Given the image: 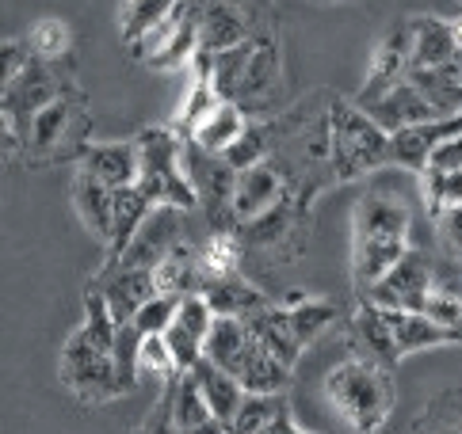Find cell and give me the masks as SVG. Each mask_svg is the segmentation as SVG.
Returning a JSON list of instances; mask_svg holds the SVG:
<instances>
[{
  "label": "cell",
  "instance_id": "obj_1",
  "mask_svg": "<svg viewBox=\"0 0 462 434\" xmlns=\"http://www.w3.org/2000/svg\"><path fill=\"white\" fill-rule=\"evenodd\" d=\"M58 377L88 408L134 393L119 370V324L107 309V297L96 286L85 290V321L69 331V339L61 347Z\"/></svg>",
  "mask_w": 462,
  "mask_h": 434
},
{
  "label": "cell",
  "instance_id": "obj_2",
  "mask_svg": "<svg viewBox=\"0 0 462 434\" xmlns=\"http://www.w3.org/2000/svg\"><path fill=\"white\" fill-rule=\"evenodd\" d=\"M409 206L390 191H367L352 206V282L359 302L409 256Z\"/></svg>",
  "mask_w": 462,
  "mask_h": 434
},
{
  "label": "cell",
  "instance_id": "obj_3",
  "mask_svg": "<svg viewBox=\"0 0 462 434\" xmlns=\"http://www.w3.org/2000/svg\"><path fill=\"white\" fill-rule=\"evenodd\" d=\"M210 73L222 99L237 104L249 119H260L279 104V92H283V42L272 31H256L237 50L214 54Z\"/></svg>",
  "mask_w": 462,
  "mask_h": 434
},
{
  "label": "cell",
  "instance_id": "obj_4",
  "mask_svg": "<svg viewBox=\"0 0 462 434\" xmlns=\"http://www.w3.org/2000/svg\"><path fill=\"white\" fill-rule=\"evenodd\" d=\"M325 400L352 434H378L398 408V389L383 362L352 350L325 374Z\"/></svg>",
  "mask_w": 462,
  "mask_h": 434
},
{
  "label": "cell",
  "instance_id": "obj_5",
  "mask_svg": "<svg viewBox=\"0 0 462 434\" xmlns=\"http://www.w3.org/2000/svg\"><path fill=\"white\" fill-rule=\"evenodd\" d=\"M328 126H333V179L356 183L378 172L383 164H393V133L378 126L356 99L328 104Z\"/></svg>",
  "mask_w": 462,
  "mask_h": 434
},
{
  "label": "cell",
  "instance_id": "obj_6",
  "mask_svg": "<svg viewBox=\"0 0 462 434\" xmlns=\"http://www.w3.org/2000/svg\"><path fill=\"white\" fill-rule=\"evenodd\" d=\"M138 157H142V176L138 191L150 198L153 206H172V210H195L199 198L184 172V138L172 126H145L138 133Z\"/></svg>",
  "mask_w": 462,
  "mask_h": 434
},
{
  "label": "cell",
  "instance_id": "obj_7",
  "mask_svg": "<svg viewBox=\"0 0 462 434\" xmlns=\"http://www.w3.org/2000/svg\"><path fill=\"white\" fill-rule=\"evenodd\" d=\"M88 130H92V119L85 111V95L73 85H65L54 104H46L35 114V122L27 130V141H23V157L27 164H51L58 157L80 160V153L92 145Z\"/></svg>",
  "mask_w": 462,
  "mask_h": 434
},
{
  "label": "cell",
  "instance_id": "obj_8",
  "mask_svg": "<svg viewBox=\"0 0 462 434\" xmlns=\"http://www.w3.org/2000/svg\"><path fill=\"white\" fill-rule=\"evenodd\" d=\"M130 54L145 61L150 69H164V73L191 65L195 54H199V12H195V0H180Z\"/></svg>",
  "mask_w": 462,
  "mask_h": 434
},
{
  "label": "cell",
  "instance_id": "obj_9",
  "mask_svg": "<svg viewBox=\"0 0 462 434\" xmlns=\"http://www.w3.org/2000/svg\"><path fill=\"white\" fill-rule=\"evenodd\" d=\"M412 73V31H409V20H398L386 27V35L378 39L374 54H371V69H367V80L363 88L356 92V104L367 111L374 107L383 95H390L398 85H405Z\"/></svg>",
  "mask_w": 462,
  "mask_h": 434
},
{
  "label": "cell",
  "instance_id": "obj_10",
  "mask_svg": "<svg viewBox=\"0 0 462 434\" xmlns=\"http://www.w3.org/2000/svg\"><path fill=\"white\" fill-rule=\"evenodd\" d=\"M432 286H436L432 256L409 248V256L393 267V271L378 278L363 302L383 305V309H402V312H424V302H428V294H432Z\"/></svg>",
  "mask_w": 462,
  "mask_h": 434
},
{
  "label": "cell",
  "instance_id": "obj_11",
  "mask_svg": "<svg viewBox=\"0 0 462 434\" xmlns=\"http://www.w3.org/2000/svg\"><path fill=\"white\" fill-rule=\"evenodd\" d=\"M294 187L287 183V176L279 172V164L263 160L256 168H245L237 172V183H234V198H229V217H234V229H245L268 217L275 206L287 203V194Z\"/></svg>",
  "mask_w": 462,
  "mask_h": 434
},
{
  "label": "cell",
  "instance_id": "obj_12",
  "mask_svg": "<svg viewBox=\"0 0 462 434\" xmlns=\"http://www.w3.org/2000/svg\"><path fill=\"white\" fill-rule=\"evenodd\" d=\"M88 286H96L107 297V309L115 316V324H134L142 305L153 302V297L161 294L153 271H145V267H126V263H104L100 275L88 278Z\"/></svg>",
  "mask_w": 462,
  "mask_h": 434
},
{
  "label": "cell",
  "instance_id": "obj_13",
  "mask_svg": "<svg viewBox=\"0 0 462 434\" xmlns=\"http://www.w3.org/2000/svg\"><path fill=\"white\" fill-rule=\"evenodd\" d=\"M214 321H218V316H214V309L203 294H188L184 302H180L172 328L164 331V343H169L180 374H191L195 366L207 358V339L214 331Z\"/></svg>",
  "mask_w": 462,
  "mask_h": 434
},
{
  "label": "cell",
  "instance_id": "obj_14",
  "mask_svg": "<svg viewBox=\"0 0 462 434\" xmlns=\"http://www.w3.org/2000/svg\"><path fill=\"white\" fill-rule=\"evenodd\" d=\"M195 12H199V54H226L256 35L249 12L234 0H199Z\"/></svg>",
  "mask_w": 462,
  "mask_h": 434
},
{
  "label": "cell",
  "instance_id": "obj_15",
  "mask_svg": "<svg viewBox=\"0 0 462 434\" xmlns=\"http://www.w3.org/2000/svg\"><path fill=\"white\" fill-rule=\"evenodd\" d=\"M77 168L92 172L100 183H107L111 191L138 187V176H142L138 141H92L85 153H80Z\"/></svg>",
  "mask_w": 462,
  "mask_h": 434
},
{
  "label": "cell",
  "instance_id": "obj_16",
  "mask_svg": "<svg viewBox=\"0 0 462 434\" xmlns=\"http://www.w3.org/2000/svg\"><path fill=\"white\" fill-rule=\"evenodd\" d=\"M73 210L80 217V225L107 248L115 232V191L107 183H100L85 168H77L73 172Z\"/></svg>",
  "mask_w": 462,
  "mask_h": 434
},
{
  "label": "cell",
  "instance_id": "obj_17",
  "mask_svg": "<svg viewBox=\"0 0 462 434\" xmlns=\"http://www.w3.org/2000/svg\"><path fill=\"white\" fill-rule=\"evenodd\" d=\"M367 114H371L378 126H386L390 133L439 122V111L432 107V99H428L417 85H412V80H405V85H398L390 95H383L374 107H367Z\"/></svg>",
  "mask_w": 462,
  "mask_h": 434
},
{
  "label": "cell",
  "instance_id": "obj_18",
  "mask_svg": "<svg viewBox=\"0 0 462 434\" xmlns=\"http://www.w3.org/2000/svg\"><path fill=\"white\" fill-rule=\"evenodd\" d=\"M218 104H222V95H218V88H214L210 54H195V61H191V88H188L184 104H180V111H176L172 130H176L184 141H191L195 130H199V126L210 119Z\"/></svg>",
  "mask_w": 462,
  "mask_h": 434
},
{
  "label": "cell",
  "instance_id": "obj_19",
  "mask_svg": "<svg viewBox=\"0 0 462 434\" xmlns=\"http://www.w3.org/2000/svg\"><path fill=\"white\" fill-rule=\"evenodd\" d=\"M409 31H412V69H448L451 58L458 54L451 20L439 15H409Z\"/></svg>",
  "mask_w": 462,
  "mask_h": 434
},
{
  "label": "cell",
  "instance_id": "obj_20",
  "mask_svg": "<svg viewBox=\"0 0 462 434\" xmlns=\"http://www.w3.org/2000/svg\"><path fill=\"white\" fill-rule=\"evenodd\" d=\"M245 328H249V336L263 350H268V355H275L279 362L294 370V362H299V355H302V343H299V336H294V328L287 321V309L283 305L272 302V305H263L260 312L245 316Z\"/></svg>",
  "mask_w": 462,
  "mask_h": 434
},
{
  "label": "cell",
  "instance_id": "obj_21",
  "mask_svg": "<svg viewBox=\"0 0 462 434\" xmlns=\"http://www.w3.org/2000/svg\"><path fill=\"white\" fill-rule=\"evenodd\" d=\"M378 309H383V305H378ZM386 321L393 328V339H398V355L402 358L417 355V350H428V347H448V343L462 339L458 328H443V324H436L432 316H424V312L386 309Z\"/></svg>",
  "mask_w": 462,
  "mask_h": 434
},
{
  "label": "cell",
  "instance_id": "obj_22",
  "mask_svg": "<svg viewBox=\"0 0 462 434\" xmlns=\"http://www.w3.org/2000/svg\"><path fill=\"white\" fill-rule=\"evenodd\" d=\"M245 256L249 244L237 229H210V237L199 244V271H203V290L210 282L222 278H237L245 271Z\"/></svg>",
  "mask_w": 462,
  "mask_h": 434
},
{
  "label": "cell",
  "instance_id": "obj_23",
  "mask_svg": "<svg viewBox=\"0 0 462 434\" xmlns=\"http://www.w3.org/2000/svg\"><path fill=\"white\" fill-rule=\"evenodd\" d=\"M352 336H356V350L371 355L374 362H383L386 370H393V366L402 362L398 339H393V328L386 321V309L359 302V309L352 312Z\"/></svg>",
  "mask_w": 462,
  "mask_h": 434
},
{
  "label": "cell",
  "instance_id": "obj_24",
  "mask_svg": "<svg viewBox=\"0 0 462 434\" xmlns=\"http://www.w3.org/2000/svg\"><path fill=\"white\" fill-rule=\"evenodd\" d=\"M191 377L199 381V389H203V396H207V404H210V411H214V420L218 423H226V427H234V420H237V411H241V404H245V385L234 377V374H226V370H218L214 362H199L191 370Z\"/></svg>",
  "mask_w": 462,
  "mask_h": 434
},
{
  "label": "cell",
  "instance_id": "obj_25",
  "mask_svg": "<svg viewBox=\"0 0 462 434\" xmlns=\"http://www.w3.org/2000/svg\"><path fill=\"white\" fill-rule=\"evenodd\" d=\"M203 297L210 302L214 316H229V321H245V316H253V312H260L263 305L275 302V297H268L260 286H253V282L245 278V275L210 282V286L203 290Z\"/></svg>",
  "mask_w": 462,
  "mask_h": 434
},
{
  "label": "cell",
  "instance_id": "obj_26",
  "mask_svg": "<svg viewBox=\"0 0 462 434\" xmlns=\"http://www.w3.org/2000/svg\"><path fill=\"white\" fill-rule=\"evenodd\" d=\"M153 210L157 206L138 187L115 191V232H111V244H107V259H123V252L134 244V237L142 232V225L150 222Z\"/></svg>",
  "mask_w": 462,
  "mask_h": 434
},
{
  "label": "cell",
  "instance_id": "obj_27",
  "mask_svg": "<svg viewBox=\"0 0 462 434\" xmlns=\"http://www.w3.org/2000/svg\"><path fill=\"white\" fill-rule=\"evenodd\" d=\"M253 336H249V328H245V321H229V316H218L214 321V331H210V339H207V362H214L218 370L226 374H241V366L245 358H249V350H253Z\"/></svg>",
  "mask_w": 462,
  "mask_h": 434
},
{
  "label": "cell",
  "instance_id": "obj_28",
  "mask_svg": "<svg viewBox=\"0 0 462 434\" xmlns=\"http://www.w3.org/2000/svg\"><path fill=\"white\" fill-rule=\"evenodd\" d=\"M287 309V321L294 328V336H299L302 347H310L313 339H321L328 328L337 324V305L333 302H321V297H310V294H287L283 302Z\"/></svg>",
  "mask_w": 462,
  "mask_h": 434
},
{
  "label": "cell",
  "instance_id": "obj_29",
  "mask_svg": "<svg viewBox=\"0 0 462 434\" xmlns=\"http://www.w3.org/2000/svg\"><path fill=\"white\" fill-rule=\"evenodd\" d=\"M23 46H27V54L35 61H42V65H51L54 69V65L73 58V27L65 20H58V15H42V20H35L27 27Z\"/></svg>",
  "mask_w": 462,
  "mask_h": 434
},
{
  "label": "cell",
  "instance_id": "obj_30",
  "mask_svg": "<svg viewBox=\"0 0 462 434\" xmlns=\"http://www.w3.org/2000/svg\"><path fill=\"white\" fill-rule=\"evenodd\" d=\"M249 114H245L237 104H229V99H222V104L218 107H214V114H210V119L199 126V130H195V145H199V149H207V153H214V157H226L229 153V145H234L237 138H241V133L245 130H249Z\"/></svg>",
  "mask_w": 462,
  "mask_h": 434
},
{
  "label": "cell",
  "instance_id": "obj_31",
  "mask_svg": "<svg viewBox=\"0 0 462 434\" xmlns=\"http://www.w3.org/2000/svg\"><path fill=\"white\" fill-rule=\"evenodd\" d=\"M237 381L245 385V393H268V396H275V393L291 389V366H283L275 355H268L260 343H253V350H249V358H245Z\"/></svg>",
  "mask_w": 462,
  "mask_h": 434
},
{
  "label": "cell",
  "instance_id": "obj_32",
  "mask_svg": "<svg viewBox=\"0 0 462 434\" xmlns=\"http://www.w3.org/2000/svg\"><path fill=\"white\" fill-rule=\"evenodd\" d=\"M210 420H214V411L207 404L199 381H195L191 374H180L172 381V423H176V434L195 430V427H203Z\"/></svg>",
  "mask_w": 462,
  "mask_h": 434
},
{
  "label": "cell",
  "instance_id": "obj_33",
  "mask_svg": "<svg viewBox=\"0 0 462 434\" xmlns=\"http://www.w3.org/2000/svg\"><path fill=\"white\" fill-rule=\"evenodd\" d=\"M176 5H180V0H123V12H119V35H123V42L134 50Z\"/></svg>",
  "mask_w": 462,
  "mask_h": 434
},
{
  "label": "cell",
  "instance_id": "obj_34",
  "mask_svg": "<svg viewBox=\"0 0 462 434\" xmlns=\"http://www.w3.org/2000/svg\"><path fill=\"white\" fill-rule=\"evenodd\" d=\"M283 411H291L287 408V393H275V396L249 393L245 396V404H241V411H237L234 427H229V434H260L263 427H272Z\"/></svg>",
  "mask_w": 462,
  "mask_h": 434
},
{
  "label": "cell",
  "instance_id": "obj_35",
  "mask_svg": "<svg viewBox=\"0 0 462 434\" xmlns=\"http://www.w3.org/2000/svg\"><path fill=\"white\" fill-rule=\"evenodd\" d=\"M412 434H462V389L439 393L412 423Z\"/></svg>",
  "mask_w": 462,
  "mask_h": 434
},
{
  "label": "cell",
  "instance_id": "obj_36",
  "mask_svg": "<svg viewBox=\"0 0 462 434\" xmlns=\"http://www.w3.org/2000/svg\"><path fill=\"white\" fill-rule=\"evenodd\" d=\"M420 183H424V203H428V213H432V217L462 206V172L424 168L420 172Z\"/></svg>",
  "mask_w": 462,
  "mask_h": 434
},
{
  "label": "cell",
  "instance_id": "obj_37",
  "mask_svg": "<svg viewBox=\"0 0 462 434\" xmlns=\"http://www.w3.org/2000/svg\"><path fill=\"white\" fill-rule=\"evenodd\" d=\"M138 377H157L161 385H169V381L180 377V366L172 358L169 343L164 336H145L142 347H138Z\"/></svg>",
  "mask_w": 462,
  "mask_h": 434
},
{
  "label": "cell",
  "instance_id": "obj_38",
  "mask_svg": "<svg viewBox=\"0 0 462 434\" xmlns=\"http://www.w3.org/2000/svg\"><path fill=\"white\" fill-rule=\"evenodd\" d=\"M180 302H184V297H176V294H157L153 302H145L142 312L134 316V328L142 331V336H164L176 321Z\"/></svg>",
  "mask_w": 462,
  "mask_h": 434
},
{
  "label": "cell",
  "instance_id": "obj_39",
  "mask_svg": "<svg viewBox=\"0 0 462 434\" xmlns=\"http://www.w3.org/2000/svg\"><path fill=\"white\" fill-rule=\"evenodd\" d=\"M424 168H436V172H462V133H451V138H439L428 153Z\"/></svg>",
  "mask_w": 462,
  "mask_h": 434
},
{
  "label": "cell",
  "instance_id": "obj_40",
  "mask_svg": "<svg viewBox=\"0 0 462 434\" xmlns=\"http://www.w3.org/2000/svg\"><path fill=\"white\" fill-rule=\"evenodd\" d=\"M138 434H176V423H172V381L161 389V400H157V408L150 411V420L142 423Z\"/></svg>",
  "mask_w": 462,
  "mask_h": 434
},
{
  "label": "cell",
  "instance_id": "obj_41",
  "mask_svg": "<svg viewBox=\"0 0 462 434\" xmlns=\"http://www.w3.org/2000/svg\"><path fill=\"white\" fill-rule=\"evenodd\" d=\"M436 229H439V240H443V248H448V256L462 259V206L439 213L436 217Z\"/></svg>",
  "mask_w": 462,
  "mask_h": 434
},
{
  "label": "cell",
  "instance_id": "obj_42",
  "mask_svg": "<svg viewBox=\"0 0 462 434\" xmlns=\"http://www.w3.org/2000/svg\"><path fill=\"white\" fill-rule=\"evenodd\" d=\"M260 434H310V430H302L299 423L291 420V411H283V415H279V420H275L272 427H263Z\"/></svg>",
  "mask_w": 462,
  "mask_h": 434
},
{
  "label": "cell",
  "instance_id": "obj_43",
  "mask_svg": "<svg viewBox=\"0 0 462 434\" xmlns=\"http://www.w3.org/2000/svg\"><path fill=\"white\" fill-rule=\"evenodd\" d=\"M184 434H229V427H226V423H218V420H210V423L195 427V430H184Z\"/></svg>",
  "mask_w": 462,
  "mask_h": 434
},
{
  "label": "cell",
  "instance_id": "obj_44",
  "mask_svg": "<svg viewBox=\"0 0 462 434\" xmlns=\"http://www.w3.org/2000/svg\"><path fill=\"white\" fill-rule=\"evenodd\" d=\"M318 5H359V0H318Z\"/></svg>",
  "mask_w": 462,
  "mask_h": 434
}]
</instances>
